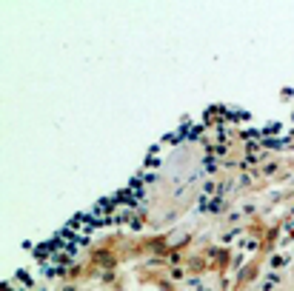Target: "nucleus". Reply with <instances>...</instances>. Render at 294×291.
Segmentation results:
<instances>
[{
  "mask_svg": "<svg viewBox=\"0 0 294 291\" xmlns=\"http://www.w3.org/2000/svg\"><path fill=\"white\" fill-rule=\"evenodd\" d=\"M274 286H277V274H269L266 277V283H263V289L269 291V289H274Z\"/></svg>",
  "mask_w": 294,
  "mask_h": 291,
  "instance_id": "obj_4",
  "label": "nucleus"
},
{
  "mask_svg": "<svg viewBox=\"0 0 294 291\" xmlns=\"http://www.w3.org/2000/svg\"><path fill=\"white\" fill-rule=\"evenodd\" d=\"M34 291H49V289H46V286H37V289H34Z\"/></svg>",
  "mask_w": 294,
  "mask_h": 291,
  "instance_id": "obj_5",
  "label": "nucleus"
},
{
  "mask_svg": "<svg viewBox=\"0 0 294 291\" xmlns=\"http://www.w3.org/2000/svg\"><path fill=\"white\" fill-rule=\"evenodd\" d=\"M257 251V240L254 237H240L237 240V254L240 257H248V254H254Z\"/></svg>",
  "mask_w": 294,
  "mask_h": 291,
  "instance_id": "obj_1",
  "label": "nucleus"
},
{
  "mask_svg": "<svg viewBox=\"0 0 294 291\" xmlns=\"http://www.w3.org/2000/svg\"><path fill=\"white\" fill-rule=\"evenodd\" d=\"M15 283L20 286V289H29V291H34V289H37V286H34V277H32V271H26V268H17Z\"/></svg>",
  "mask_w": 294,
  "mask_h": 291,
  "instance_id": "obj_2",
  "label": "nucleus"
},
{
  "mask_svg": "<svg viewBox=\"0 0 294 291\" xmlns=\"http://www.w3.org/2000/svg\"><path fill=\"white\" fill-rule=\"evenodd\" d=\"M286 263H289V254H277V257L271 260V266H274V268H280V266H286Z\"/></svg>",
  "mask_w": 294,
  "mask_h": 291,
  "instance_id": "obj_3",
  "label": "nucleus"
}]
</instances>
